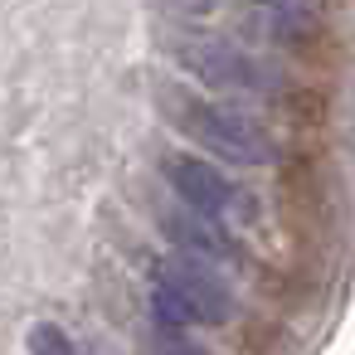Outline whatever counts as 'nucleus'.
Here are the masks:
<instances>
[{
	"instance_id": "nucleus-1",
	"label": "nucleus",
	"mask_w": 355,
	"mask_h": 355,
	"mask_svg": "<svg viewBox=\"0 0 355 355\" xmlns=\"http://www.w3.org/2000/svg\"><path fill=\"white\" fill-rule=\"evenodd\" d=\"M156 98H161L166 122L180 137H190L200 151H209L214 161H229V166H268L272 161V141L248 112H239L229 103L195 98L185 88H161Z\"/></svg>"
},
{
	"instance_id": "nucleus-2",
	"label": "nucleus",
	"mask_w": 355,
	"mask_h": 355,
	"mask_svg": "<svg viewBox=\"0 0 355 355\" xmlns=\"http://www.w3.org/2000/svg\"><path fill=\"white\" fill-rule=\"evenodd\" d=\"M151 311L161 331H190V326H219L234 311L229 282L214 272L209 258L195 253H166L151 263Z\"/></svg>"
},
{
	"instance_id": "nucleus-3",
	"label": "nucleus",
	"mask_w": 355,
	"mask_h": 355,
	"mask_svg": "<svg viewBox=\"0 0 355 355\" xmlns=\"http://www.w3.org/2000/svg\"><path fill=\"white\" fill-rule=\"evenodd\" d=\"M171 54H175V64H180L190 78H200V83L214 88V93H263V88H268V78H263V69L253 64V54L239 49L229 35L180 30V35L171 40Z\"/></svg>"
},
{
	"instance_id": "nucleus-4",
	"label": "nucleus",
	"mask_w": 355,
	"mask_h": 355,
	"mask_svg": "<svg viewBox=\"0 0 355 355\" xmlns=\"http://www.w3.org/2000/svg\"><path fill=\"white\" fill-rule=\"evenodd\" d=\"M161 171H166V185H171V195L180 205H190L200 214H214V219H229V214L234 219H253V200L214 161L190 156V151H175V156L161 161Z\"/></svg>"
},
{
	"instance_id": "nucleus-5",
	"label": "nucleus",
	"mask_w": 355,
	"mask_h": 355,
	"mask_svg": "<svg viewBox=\"0 0 355 355\" xmlns=\"http://www.w3.org/2000/svg\"><path fill=\"white\" fill-rule=\"evenodd\" d=\"M156 224H161L166 243L180 248V253H195V258H209V263H243V243L214 214H200V209H190V205L175 200L171 209L156 214Z\"/></svg>"
},
{
	"instance_id": "nucleus-6",
	"label": "nucleus",
	"mask_w": 355,
	"mask_h": 355,
	"mask_svg": "<svg viewBox=\"0 0 355 355\" xmlns=\"http://www.w3.org/2000/svg\"><path fill=\"white\" fill-rule=\"evenodd\" d=\"M25 345H30V355H88L64 326H54V321H35L30 326V336H25Z\"/></svg>"
},
{
	"instance_id": "nucleus-7",
	"label": "nucleus",
	"mask_w": 355,
	"mask_h": 355,
	"mask_svg": "<svg viewBox=\"0 0 355 355\" xmlns=\"http://www.w3.org/2000/svg\"><path fill=\"white\" fill-rule=\"evenodd\" d=\"M253 6H263L268 15L287 20V25H306L316 10H321V0H253Z\"/></svg>"
},
{
	"instance_id": "nucleus-8",
	"label": "nucleus",
	"mask_w": 355,
	"mask_h": 355,
	"mask_svg": "<svg viewBox=\"0 0 355 355\" xmlns=\"http://www.w3.org/2000/svg\"><path fill=\"white\" fill-rule=\"evenodd\" d=\"M156 355H209L190 340V331H161L156 336Z\"/></svg>"
}]
</instances>
